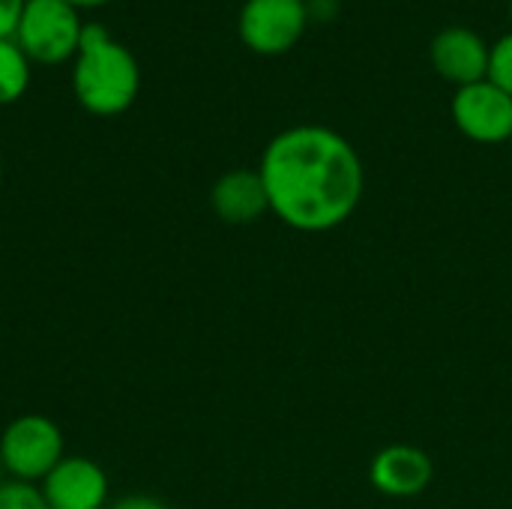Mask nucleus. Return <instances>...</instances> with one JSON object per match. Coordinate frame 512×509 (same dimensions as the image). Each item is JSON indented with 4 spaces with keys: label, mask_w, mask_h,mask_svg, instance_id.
Masks as SVG:
<instances>
[{
    "label": "nucleus",
    "mask_w": 512,
    "mask_h": 509,
    "mask_svg": "<svg viewBox=\"0 0 512 509\" xmlns=\"http://www.w3.org/2000/svg\"><path fill=\"white\" fill-rule=\"evenodd\" d=\"M309 24L306 0H246L237 15L240 42L264 57L291 51Z\"/></svg>",
    "instance_id": "39448f33"
},
{
    "label": "nucleus",
    "mask_w": 512,
    "mask_h": 509,
    "mask_svg": "<svg viewBox=\"0 0 512 509\" xmlns=\"http://www.w3.org/2000/svg\"><path fill=\"white\" fill-rule=\"evenodd\" d=\"M72 93L93 117L129 111L141 93V66L102 24H87L78 54L72 57Z\"/></svg>",
    "instance_id": "f03ea898"
},
{
    "label": "nucleus",
    "mask_w": 512,
    "mask_h": 509,
    "mask_svg": "<svg viewBox=\"0 0 512 509\" xmlns=\"http://www.w3.org/2000/svg\"><path fill=\"white\" fill-rule=\"evenodd\" d=\"M489 81H495L501 90L512 96V30L504 33L489 54Z\"/></svg>",
    "instance_id": "ddd939ff"
},
{
    "label": "nucleus",
    "mask_w": 512,
    "mask_h": 509,
    "mask_svg": "<svg viewBox=\"0 0 512 509\" xmlns=\"http://www.w3.org/2000/svg\"><path fill=\"white\" fill-rule=\"evenodd\" d=\"M435 477V465L432 456L414 444H390L384 450L375 453V459L369 462V483L375 492L405 501V498H417L429 489Z\"/></svg>",
    "instance_id": "0eeeda50"
},
{
    "label": "nucleus",
    "mask_w": 512,
    "mask_h": 509,
    "mask_svg": "<svg viewBox=\"0 0 512 509\" xmlns=\"http://www.w3.org/2000/svg\"><path fill=\"white\" fill-rule=\"evenodd\" d=\"M510 144H512V138H510Z\"/></svg>",
    "instance_id": "aec40b11"
},
{
    "label": "nucleus",
    "mask_w": 512,
    "mask_h": 509,
    "mask_svg": "<svg viewBox=\"0 0 512 509\" xmlns=\"http://www.w3.org/2000/svg\"><path fill=\"white\" fill-rule=\"evenodd\" d=\"M450 114L456 129L477 144H504L512 138V96L489 78L456 87Z\"/></svg>",
    "instance_id": "423d86ee"
},
{
    "label": "nucleus",
    "mask_w": 512,
    "mask_h": 509,
    "mask_svg": "<svg viewBox=\"0 0 512 509\" xmlns=\"http://www.w3.org/2000/svg\"><path fill=\"white\" fill-rule=\"evenodd\" d=\"M30 60L15 39H0V105L18 102L30 87Z\"/></svg>",
    "instance_id": "9b49d317"
},
{
    "label": "nucleus",
    "mask_w": 512,
    "mask_h": 509,
    "mask_svg": "<svg viewBox=\"0 0 512 509\" xmlns=\"http://www.w3.org/2000/svg\"><path fill=\"white\" fill-rule=\"evenodd\" d=\"M48 509H105L108 474L87 456H66L42 483Z\"/></svg>",
    "instance_id": "6e6552de"
},
{
    "label": "nucleus",
    "mask_w": 512,
    "mask_h": 509,
    "mask_svg": "<svg viewBox=\"0 0 512 509\" xmlns=\"http://www.w3.org/2000/svg\"><path fill=\"white\" fill-rule=\"evenodd\" d=\"M0 183H3V165H0Z\"/></svg>",
    "instance_id": "a211bd4d"
},
{
    "label": "nucleus",
    "mask_w": 512,
    "mask_h": 509,
    "mask_svg": "<svg viewBox=\"0 0 512 509\" xmlns=\"http://www.w3.org/2000/svg\"><path fill=\"white\" fill-rule=\"evenodd\" d=\"M0 509H48L45 495L33 483L3 480L0 483Z\"/></svg>",
    "instance_id": "f8f14e48"
},
{
    "label": "nucleus",
    "mask_w": 512,
    "mask_h": 509,
    "mask_svg": "<svg viewBox=\"0 0 512 509\" xmlns=\"http://www.w3.org/2000/svg\"><path fill=\"white\" fill-rule=\"evenodd\" d=\"M21 9H24V0H0V39L15 36Z\"/></svg>",
    "instance_id": "4468645a"
},
{
    "label": "nucleus",
    "mask_w": 512,
    "mask_h": 509,
    "mask_svg": "<svg viewBox=\"0 0 512 509\" xmlns=\"http://www.w3.org/2000/svg\"><path fill=\"white\" fill-rule=\"evenodd\" d=\"M258 174L270 213L303 234L345 225L366 192V171L354 144L318 123H300L273 135L261 153Z\"/></svg>",
    "instance_id": "f257e3e1"
},
{
    "label": "nucleus",
    "mask_w": 512,
    "mask_h": 509,
    "mask_svg": "<svg viewBox=\"0 0 512 509\" xmlns=\"http://www.w3.org/2000/svg\"><path fill=\"white\" fill-rule=\"evenodd\" d=\"M108 509H171L162 498H153V495H123L117 498Z\"/></svg>",
    "instance_id": "2eb2a0df"
},
{
    "label": "nucleus",
    "mask_w": 512,
    "mask_h": 509,
    "mask_svg": "<svg viewBox=\"0 0 512 509\" xmlns=\"http://www.w3.org/2000/svg\"><path fill=\"white\" fill-rule=\"evenodd\" d=\"M489 54L492 48L486 45V39L477 30L459 24L438 30L429 45V60L435 72L456 87L489 78Z\"/></svg>",
    "instance_id": "1a4fd4ad"
},
{
    "label": "nucleus",
    "mask_w": 512,
    "mask_h": 509,
    "mask_svg": "<svg viewBox=\"0 0 512 509\" xmlns=\"http://www.w3.org/2000/svg\"><path fill=\"white\" fill-rule=\"evenodd\" d=\"M66 3H72L75 9H96V6H108L114 0H66Z\"/></svg>",
    "instance_id": "dca6fc26"
},
{
    "label": "nucleus",
    "mask_w": 512,
    "mask_h": 509,
    "mask_svg": "<svg viewBox=\"0 0 512 509\" xmlns=\"http://www.w3.org/2000/svg\"><path fill=\"white\" fill-rule=\"evenodd\" d=\"M84 27L87 24L81 21V9L66 0H24L12 39L30 63L60 66L72 63L78 54Z\"/></svg>",
    "instance_id": "7ed1b4c3"
},
{
    "label": "nucleus",
    "mask_w": 512,
    "mask_h": 509,
    "mask_svg": "<svg viewBox=\"0 0 512 509\" xmlns=\"http://www.w3.org/2000/svg\"><path fill=\"white\" fill-rule=\"evenodd\" d=\"M63 459V432L42 414H21L0 432V465L6 480L39 486Z\"/></svg>",
    "instance_id": "20e7f679"
},
{
    "label": "nucleus",
    "mask_w": 512,
    "mask_h": 509,
    "mask_svg": "<svg viewBox=\"0 0 512 509\" xmlns=\"http://www.w3.org/2000/svg\"><path fill=\"white\" fill-rule=\"evenodd\" d=\"M3 480H6V474H3V465H0V483H3Z\"/></svg>",
    "instance_id": "f3484780"
},
{
    "label": "nucleus",
    "mask_w": 512,
    "mask_h": 509,
    "mask_svg": "<svg viewBox=\"0 0 512 509\" xmlns=\"http://www.w3.org/2000/svg\"><path fill=\"white\" fill-rule=\"evenodd\" d=\"M510 21H512V0H510Z\"/></svg>",
    "instance_id": "6ab92c4d"
},
{
    "label": "nucleus",
    "mask_w": 512,
    "mask_h": 509,
    "mask_svg": "<svg viewBox=\"0 0 512 509\" xmlns=\"http://www.w3.org/2000/svg\"><path fill=\"white\" fill-rule=\"evenodd\" d=\"M210 207L225 225H252L270 213V198L258 168L225 171L210 189Z\"/></svg>",
    "instance_id": "9d476101"
}]
</instances>
